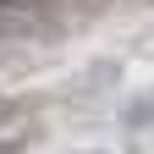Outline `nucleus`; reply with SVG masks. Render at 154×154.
<instances>
[{
  "mask_svg": "<svg viewBox=\"0 0 154 154\" xmlns=\"http://www.w3.org/2000/svg\"><path fill=\"white\" fill-rule=\"evenodd\" d=\"M149 116H154V99H149V105H132V110H127V121H132V127H143Z\"/></svg>",
  "mask_w": 154,
  "mask_h": 154,
  "instance_id": "obj_2",
  "label": "nucleus"
},
{
  "mask_svg": "<svg viewBox=\"0 0 154 154\" xmlns=\"http://www.w3.org/2000/svg\"><path fill=\"white\" fill-rule=\"evenodd\" d=\"M44 11L38 0H0V38H22V33H38Z\"/></svg>",
  "mask_w": 154,
  "mask_h": 154,
  "instance_id": "obj_1",
  "label": "nucleus"
}]
</instances>
